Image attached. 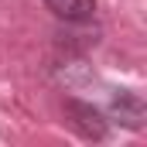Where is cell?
Segmentation results:
<instances>
[{"mask_svg": "<svg viewBox=\"0 0 147 147\" xmlns=\"http://www.w3.org/2000/svg\"><path fill=\"white\" fill-rule=\"evenodd\" d=\"M144 99L137 96V92H130V89H120L116 96H113L110 103V120H116L120 127H127V130H140L144 127Z\"/></svg>", "mask_w": 147, "mask_h": 147, "instance_id": "obj_2", "label": "cell"}, {"mask_svg": "<svg viewBox=\"0 0 147 147\" xmlns=\"http://www.w3.org/2000/svg\"><path fill=\"white\" fill-rule=\"evenodd\" d=\"M65 120L86 140H103L106 130H110V123L103 120V113L96 106H89V103H79V99H65Z\"/></svg>", "mask_w": 147, "mask_h": 147, "instance_id": "obj_1", "label": "cell"}, {"mask_svg": "<svg viewBox=\"0 0 147 147\" xmlns=\"http://www.w3.org/2000/svg\"><path fill=\"white\" fill-rule=\"evenodd\" d=\"M45 3L55 17H62L69 24H86L96 14V0H45Z\"/></svg>", "mask_w": 147, "mask_h": 147, "instance_id": "obj_3", "label": "cell"}]
</instances>
